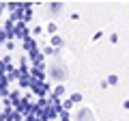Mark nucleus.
I'll list each match as a JSON object with an SVG mask.
<instances>
[{"label":"nucleus","mask_w":129,"mask_h":121,"mask_svg":"<svg viewBox=\"0 0 129 121\" xmlns=\"http://www.w3.org/2000/svg\"><path fill=\"white\" fill-rule=\"evenodd\" d=\"M50 11H52V13H60V11H62V5H52Z\"/></svg>","instance_id":"1"},{"label":"nucleus","mask_w":129,"mask_h":121,"mask_svg":"<svg viewBox=\"0 0 129 121\" xmlns=\"http://www.w3.org/2000/svg\"><path fill=\"white\" fill-rule=\"evenodd\" d=\"M52 43H54V46H62V39L60 37H52Z\"/></svg>","instance_id":"2"},{"label":"nucleus","mask_w":129,"mask_h":121,"mask_svg":"<svg viewBox=\"0 0 129 121\" xmlns=\"http://www.w3.org/2000/svg\"><path fill=\"white\" fill-rule=\"evenodd\" d=\"M108 82H110V84H116V82H118V78H116V76H110V78H108Z\"/></svg>","instance_id":"3"}]
</instances>
